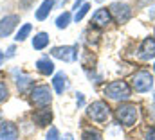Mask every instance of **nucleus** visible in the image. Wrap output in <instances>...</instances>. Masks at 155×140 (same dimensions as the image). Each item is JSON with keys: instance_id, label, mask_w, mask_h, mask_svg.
<instances>
[{"instance_id": "obj_1", "label": "nucleus", "mask_w": 155, "mask_h": 140, "mask_svg": "<svg viewBox=\"0 0 155 140\" xmlns=\"http://www.w3.org/2000/svg\"><path fill=\"white\" fill-rule=\"evenodd\" d=\"M103 95L107 97V99H112V101H128L130 99V95H132V86L126 83V81H121V79H117V81H112V83H108L105 88H103Z\"/></svg>"}, {"instance_id": "obj_2", "label": "nucleus", "mask_w": 155, "mask_h": 140, "mask_svg": "<svg viewBox=\"0 0 155 140\" xmlns=\"http://www.w3.org/2000/svg\"><path fill=\"white\" fill-rule=\"evenodd\" d=\"M114 113H116L117 122L121 126H126V128L134 126L137 122V119H139V108H137V104L128 103V101L119 103V106L114 110Z\"/></svg>"}, {"instance_id": "obj_3", "label": "nucleus", "mask_w": 155, "mask_h": 140, "mask_svg": "<svg viewBox=\"0 0 155 140\" xmlns=\"http://www.w3.org/2000/svg\"><path fill=\"white\" fill-rule=\"evenodd\" d=\"M29 99H31V104L36 108H47L52 103V90L47 84H36L31 88Z\"/></svg>"}, {"instance_id": "obj_4", "label": "nucleus", "mask_w": 155, "mask_h": 140, "mask_svg": "<svg viewBox=\"0 0 155 140\" xmlns=\"http://www.w3.org/2000/svg\"><path fill=\"white\" fill-rule=\"evenodd\" d=\"M110 106L107 104L105 101H94L92 104L87 106V117L92 120V122H97V124H103L110 119Z\"/></svg>"}, {"instance_id": "obj_5", "label": "nucleus", "mask_w": 155, "mask_h": 140, "mask_svg": "<svg viewBox=\"0 0 155 140\" xmlns=\"http://www.w3.org/2000/svg\"><path fill=\"white\" fill-rule=\"evenodd\" d=\"M108 11H110L112 22H116V24H119V25L126 24V22L132 18V14H134L132 5H130L128 2H121V0H119V2H114V4H110Z\"/></svg>"}, {"instance_id": "obj_6", "label": "nucleus", "mask_w": 155, "mask_h": 140, "mask_svg": "<svg viewBox=\"0 0 155 140\" xmlns=\"http://www.w3.org/2000/svg\"><path fill=\"white\" fill-rule=\"evenodd\" d=\"M132 88L139 94H146L153 88V75L148 70H139L132 75Z\"/></svg>"}, {"instance_id": "obj_7", "label": "nucleus", "mask_w": 155, "mask_h": 140, "mask_svg": "<svg viewBox=\"0 0 155 140\" xmlns=\"http://www.w3.org/2000/svg\"><path fill=\"white\" fill-rule=\"evenodd\" d=\"M51 56L61 59L65 63H72L78 59V45H60L51 49Z\"/></svg>"}, {"instance_id": "obj_8", "label": "nucleus", "mask_w": 155, "mask_h": 140, "mask_svg": "<svg viewBox=\"0 0 155 140\" xmlns=\"http://www.w3.org/2000/svg\"><path fill=\"white\" fill-rule=\"evenodd\" d=\"M90 24H92V27H96V29H107V27L112 24V16H110L108 7H99V9H96V13L92 14Z\"/></svg>"}, {"instance_id": "obj_9", "label": "nucleus", "mask_w": 155, "mask_h": 140, "mask_svg": "<svg viewBox=\"0 0 155 140\" xmlns=\"http://www.w3.org/2000/svg\"><path fill=\"white\" fill-rule=\"evenodd\" d=\"M20 16L18 14H5L0 18V38H7L13 34V31L18 27Z\"/></svg>"}, {"instance_id": "obj_10", "label": "nucleus", "mask_w": 155, "mask_h": 140, "mask_svg": "<svg viewBox=\"0 0 155 140\" xmlns=\"http://www.w3.org/2000/svg\"><path fill=\"white\" fill-rule=\"evenodd\" d=\"M31 119H33V122L40 126V128H45V126H49L51 122H52V110L47 106V108H38V110H35L33 113H31Z\"/></svg>"}, {"instance_id": "obj_11", "label": "nucleus", "mask_w": 155, "mask_h": 140, "mask_svg": "<svg viewBox=\"0 0 155 140\" xmlns=\"http://www.w3.org/2000/svg\"><path fill=\"white\" fill-rule=\"evenodd\" d=\"M139 58L144 59V61H150V59H155V38L148 36L141 41L139 45Z\"/></svg>"}, {"instance_id": "obj_12", "label": "nucleus", "mask_w": 155, "mask_h": 140, "mask_svg": "<svg viewBox=\"0 0 155 140\" xmlns=\"http://www.w3.org/2000/svg\"><path fill=\"white\" fill-rule=\"evenodd\" d=\"M18 126L11 120H2L0 122V140H18Z\"/></svg>"}, {"instance_id": "obj_13", "label": "nucleus", "mask_w": 155, "mask_h": 140, "mask_svg": "<svg viewBox=\"0 0 155 140\" xmlns=\"http://www.w3.org/2000/svg\"><path fill=\"white\" fill-rule=\"evenodd\" d=\"M36 70L41 75H52L56 67H54V61L49 59V56H43V58H40L38 61H36Z\"/></svg>"}, {"instance_id": "obj_14", "label": "nucleus", "mask_w": 155, "mask_h": 140, "mask_svg": "<svg viewBox=\"0 0 155 140\" xmlns=\"http://www.w3.org/2000/svg\"><path fill=\"white\" fill-rule=\"evenodd\" d=\"M54 0H43L41 4H40V7L35 11V16H36V20L38 22H43L45 18H49V14H51V11L54 9Z\"/></svg>"}, {"instance_id": "obj_15", "label": "nucleus", "mask_w": 155, "mask_h": 140, "mask_svg": "<svg viewBox=\"0 0 155 140\" xmlns=\"http://www.w3.org/2000/svg\"><path fill=\"white\" fill-rule=\"evenodd\" d=\"M52 86H54V90H56L58 95H63V92H65L67 86H69V83H67V74H65V72L54 74V77H52Z\"/></svg>"}, {"instance_id": "obj_16", "label": "nucleus", "mask_w": 155, "mask_h": 140, "mask_svg": "<svg viewBox=\"0 0 155 140\" xmlns=\"http://www.w3.org/2000/svg\"><path fill=\"white\" fill-rule=\"evenodd\" d=\"M49 34L47 33H36L35 38H33V41H31V45H33V49L35 50H43V49H47L49 47Z\"/></svg>"}, {"instance_id": "obj_17", "label": "nucleus", "mask_w": 155, "mask_h": 140, "mask_svg": "<svg viewBox=\"0 0 155 140\" xmlns=\"http://www.w3.org/2000/svg\"><path fill=\"white\" fill-rule=\"evenodd\" d=\"M81 140H103V133H101L97 128H94V126H88V128H83Z\"/></svg>"}, {"instance_id": "obj_18", "label": "nucleus", "mask_w": 155, "mask_h": 140, "mask_svg": "<svg viewBox=\"0 0 155 140\" xmlns=\"http://www.w3.org/2000/svg\"><path fill=\"white\" fill-rule=\"evenodd\" d=\"M16 86H18V90H20L22 94H25L29 86L33 88V79H31L29 75H24V74L20 72V75L16 77Z\"/></svg>"}, {"instance_id": "obj_19", "label": "nucleus", "mask_w": 155, "mask_h": 140, "mask_svg": "<svg viewBox=\"0 0 155 140\" xmlns=\"http://www.w3.org/2000/svg\"><path fill=\"white\" fill-rule=\"evenodd\" d=\"M71 22H72L71 11H63V13L56 18V27H58V29H67V27L71 25Z\"/></svg>"}, {"instance_id": "obj_20", "label": "nucleus", "mask_w": 155, "mask_h": 140, "mask_svg": "<svg viewBox=\"0 0 155 140\" xmlns=\"http://www.w3.org/2000/svg\"><path fill=\"white\" fill-rule=\"evenodd\" d=\"M31 31H33V25H31V24H24V25L16 31L15 40H16V41H20V43H22V41H25V40L29 38V34H31Z\"/></svg>"}, {"instance_id": "obj_21", "label": "nucleus", "mask_w": 155, "mask_h": 140, "mask_svg": "<svg viewBox=\"0 0 155 140\" xmlns=\"http://www.w3.org/2000/svg\"><path fill=\"white\" fill-rule=\"evenodd\" d=\"M88 11H90V4H87V2H85V4H81V5L76 9V13H74L72 20H74L76 24H78V22H81V20L87 16V13H88Z\"/></svg>"}, {"instance_id": "obj_22", "label": "nucleus", "mask_w": 155, "mask_h": 140, "mask_svg": "<svg viewBox=\"0 0 155 140\" xmlns=\"http://www.w3.org/2000/svg\"><path fill=\"white\" fill-rule=\"evenodd\" d=\"M9 99V88H7V84L5 83H2L0 81V104L2 103H5Z\"/></svg>"}, {"instance_id": "obj_23", "label": "nucleus", "mask_w": 155, "mask_h": 140, "mask_svg": "<svg viewBox=\"0 0 155 140\" xmlns=\"http://www.w3.org/2000/svg\"><path fill=\"white\" fill-rule=\"evenodd\" d=\"M45 140H61V137H60V131H58L54 126H52V128H49V133H47Z\"/></svg>"}, {"instance_id": "obj_24", "label": "nucleus", "mask_w": 155, "mask_h": 140, "mask_svg": "<svg viewBox=\"0 0 155 140\" xmlns=\"http://www.w3.org/2000/svg\"><path fill=\"white\" fill-rule=\"evenodd\" d=\"M144 140H155V128H150L144 135Z\"/></svg>"}, {"instance_id": "obj_25", "label": "nucleus", "mask_w": 155, "mask_h": 140, "mask_svg": "<svg viewBox=\"0 0 155 140\" xmlns=\"http://www.w3.org/2000/svg\"><path fill=\"white\" fill-rule=\"evenodd\" d=\"M15 56V45H11L9 49H7V54H5V58H13Z\"/></svg>"}, {"instance_id": "obj_26", "label": "nucleus", "mask_w": 155, "mask_h": 140, "mask_svg": "<svg viewBox=\"0 0 155 140\" xmlns=\"http://www.w3.org/2000/svg\"><path fill=\"white\" fill-rule=\"evenodd\" d=\"M76 103H78V106H83V103H85V97H83V94H78Z\"/></svg>"}, {"instance_id": "obj_27", "label": "nucleus", "mask_w": 155, "mask_h": 140, "mask_svg": "<svg viewBox=\"0 0 155 140\" xmlns=\"http://www.w3.org/2000/svg\"><path fill=\"white\" fill-rule=\"evenodd\" d=\"M33 2H35V0H20V5H22V7H29Z\"/></svg>"}, {"instance_id": "obj_28", "label": "nucleus", "mask_w": 155, "mask_h": 140, "mask_svg": "<svg viewBox=\"0 0 155 140\" xmlns=\"http://www.w3.org/2000/svg\"><path fill=\"white\" fill-rule=\"evenodd\" d=\"M61 140H74V137H72L71 133H65V135H63V138H61Z\"/></svg>"}, {"instance_id": "obj_29", "label": "nucleus", "mask_w": 155, "mask_h": 140, "mask_svg": "<svg viewBox=\"0 0 155 140\" xmlns=\"http://www.w3.org/2000/svg\"><path fill=\"white\" fill-rule=\"evenodd\" d=\"M4 59H5V54L0 50V67H2V63H4Z\"/></svg>"}, {"instance_id": "obj_30", "label": "nucleus", "mask_w": 155, "mask_h": 140, "mask_svg": "<svg viewBox=\"0 0 155 140\" xmlns=\"http://www.w3.org/2000/svg\"><path fill=\"white\" fill-rule=\"evenodd\" d=\"M81 4H83V0H76V2H74V9H78Z\"/></svg>"}, {"instance_id": "obj_31", "label": "nucleus", "mask_w": 155, "mask_h": 140, "mask_svg": "<svg viewBox=\"0 0 155 140\" xmlns=\"http://www.w3.org/2000/svg\"><path fill=\"white\" fill-rule=\"evenodd\" d=\"M150 18H155V7H152V11H150Z\"/></svg>"}, {"instance_id": "obj_32", "label": "nucleus", "mask_w": 155, "mask_h": 140, "mask_svg": "<svg viewBox=\"0 0 155 140\" xmlns=\"http://www.w3.org/2000/svg\"><path fill=\"white\" fill-rule=\"evenodd\" d=\"M146 2H148V0H141V4H146Z\"/></svg>"}, {"instance_id": "obj_33", "label": "nucleus", "mask_w": 155, "mask_h": 140, "mask_svg": "<svg viewBox=\"0 0 155 140\" xmlns=\"http://www.w3.org/2000/svg\"><path fill=\"white\" fill-rule=\"evenodd\" d=\"M96 2H99V4H101V2H105V0H96Z\"/></svg>"}, {"instance_id": "obj_34", "label": "nucleus", "mask_w": 155, "mask_h": 140, "mask_svg": "<svg viewBox=\"0 0 155 140\" xmlns=\"http://www.w3.org/2000/svg\"><path fill=\"white\" fill-rule=\"evenodd\" d=\"M0 122H2V111H0Z\"/></svg>"}, {"instance_id": "obj_35", "label": "nucleus", "mask_w": 155, "mask_h": 140, "mask_svg": "<svg viewBox=\"0 0 155 140\" xmlns=\"http://www.w3.org/2000/svg\"><path fill=\"white\" fill-rule=\"evenodd\" d=\"M153 70H155V65H153Z\"/></svg>"}, {"instance_id": "obj_36", "label": "nucleus", "mask_w": 155, "mask_h": 140, "mask_svg": "<svg viewBox=\"0 0 155 140\" xmlns=\"http://www.w3.org/2000/svg\"><path fill=\"white\" fill-rule=\"evenodd\" d=\"M153 99H155V95H153Z\"/></svg>"}]
</instances>
